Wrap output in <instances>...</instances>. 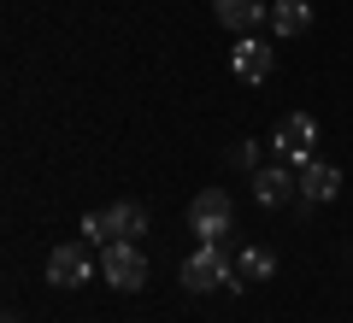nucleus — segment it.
Segmentation results:
<instances>
[{"mask_svg": "<svg viewBox=\"0 0 353 323\" xmlns=\"http://www.w3.org/2000/svg\"><path fill=\"white\" fill-rule=\"evenodd\" d=\"M183 288H194V294H206V288H241V276L230 271V259H224L218 241H201V247L183 259Z\"/></svg>", "mask_w": 353, "mask_h": 323, "instance_id": "f257e3e1", "label": "nucleus"}, {"mask_svg": "<svg viewBox=\"0 0 353 323\" xmlns=\"http://www.w3.org/2000/svg\"><path fill=\"white\" fill-rule=\"evenodd\" d=\"M230 224H236V200H230L224 188H201V194L189 200V229L201 241H224Z\"/></svg>", "mask_w": 353, "mask_h": 323, "instance_id": "f03ea898", "label": "nucleus"}, {"mask_svg": "<svg viewBox=\"0 0 353 323\" xmlns=\"http://www.w3.org/2000/svg\"><path fill=\"white\" fill-rule=\"evenodd\" d=\"M101 276L112 288H124V294H136V288H148V253L136 241H106L101 247Z\"/></svg>", "mask_w": 353, "mask_h": 323, "instance_id": "7ed1b4c3", "label": "nucleus"}, {"mask_svg": "<svg viewBox=\"0 0 353 323\" xmlns=\"http://www.w3.org/2000/svg\"><path fill=\"white\" fill-rule=\"evenodd\" d=\"M312 141H318V118H312V112H289V118L277 124V136H271V153H277V159L306 165V159H312Z\"/></svg>", "mask_w": 353, "mask_h": 323, "instance_id": "20e7f679", "label": "nucleus"}, {"mask_svg": "<svg viewBox=\"0 0 353 323\" xmlns=\"http://www.w3.org/2000/svg\"><path fill=\"white\" fill-rule=\"evenodd\" d=\"M230 71H236V83H265V76L277 71V48L265 36H241L230 48Z\"/></svg>", "mask_w": 353, "mask_h": 323, "instance_id": "39448f33", "label": "nucleus"}, {"mask_svg": "<svg viewBox=\"0 0 353 323\" xmlns=\"http://www.w3.org/2000/svg\"><path fill=\"white\" fill-rule=\"evenodd\" d=\"M88 241H65V247H53L48 253V282L53 288H83L88 282Z\"/></svg>", "mask_w": 353, "mask_h": 323, "instance_id": "423d86ee", "label": "nucleus"}, {"mask_svg": "<svg viewBox=\"0 0 353 323\" xmlns=\"http://www.w3.org/2000/svg\"><path fill=\"white\" fill-rule=\"evenodd\" d=\"M101 218H106V236H112V241H136V236H148V206H141V200H112Z\"/></svg>", "mask_w": 353, "mask_h": 323, "instance_id": "0eeeda50", "label": "nucleus"}, {"mask_svg": "<svg viewBox=\"0 0 353 323\" xmlns=\"http://www.w3.org/2000/svg\"><path fill=\"white\" fill-rule=\"evenodd\" d=\"M336 194H341V171H336V165H324V159H306V171H301V200L330 206Z\"/></svg>", "mask_w": 353, "mask_h": 323, "instance_id": "6e6552de", "label": "nucleus"}, {"mask_svg": "<svg viewBox=\"0 0 353 323\" xmlns=\"http://www.w3.org/2000/svg\"><path fill=\"white\" fill-rule=\"evenodd\" d=\"M212 12H218V24H224V30H236V36H253V24H259L271 6H265V0H212Z\"/></svg>", "mask_w": 353, "mask_h": 323, "instance_id": "1a4fd4ad", "label": "nucleus"}, {"mask_svg": "<svg viewBox=\"0 0 353 323\" xmlns=\"http://www.w3.org/2000/svg\"><path fill=\"white\" fill-rule=\"evenodd\" d=\"M294 188H301V183H294L283 165H259V171H253V200H259V206H283Z\"/></svg>", "mask_w": 353, "mask_h": 323, "instance_id": "9d476101", "label": "nucleus"}, {"mask_svg": "<svg viewBox=\"0 0 353 323\" xmlns=\"http://www.w3.org/2000/svg\"><path fill=\"white\" fill-rule=\"evenodd\" d=\"M271 30H277L283 41L306 36V30H312V6H306V0H271Z\"/></svg>", "mask_w": 353, "mask_h": 323, "instance_id": "9b49d317", "label": "nucleus"}, {"mask_svg": "<svg viewBox=\"0 0 353 323\" xmlns=\"http://www.w3.org/2000/svg\"><path fill=\"white\" fill-rule=\"evenodd\" d=\"M236 276H241V282H265V276H277V253H265V247H241Z\"/></svg>", "mask_w": 353, "mask_h": 323, "instance_id": "f8f14e48", "label": "nucleus"}, {"mask_svg": "<svg viewBox=\"0 0 353 323\" xmlns=\"http://www.w3.org/2000/svg\"><path fill=\"white\" fill-rule=\"evenodd\" d=\"M230 165H236V171H259V141H236V147H230Z\"/></svg>", "mask_w": 353, "mask_h": 323, "instance_id": "ddd939ff", "label": "nucleus"}, {"mask_svg": "<svg viewBox=\"0 0 353 323\" xmlns=\"http://www.w3.org/2000/svg\"><path fill=\"white\" fill-rule=\"evenodd\" d=\"M83 241H112V236H106V218H101V211H88V218H83Z\"/></svg>", "mask_w": 353, "mask_h": 323, "instance_id": "4468645a", "label": "nucleus"}, {"mask_svg": "<svg viewBox=\"0 0 353 323\" xmlns=\"http://www.w3.org/2000/svg\"><path fill=\"white\" fill-rule=\"evenodd\" d=\"M6 323H24V317H12V311H6Z\"/></svg>", "mask_w": 353, "mask_h": 323, "instance_id": "2eb2a0df", "label": "nucleus"}]
</instances>
